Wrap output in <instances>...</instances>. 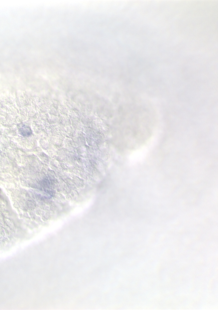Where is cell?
Instances as JSON below:
<instances>
[{"instance_id": "cell-1", "label": "cell", "mask_w": 218, "mask_h": 310, "mask_svg": "<svg viewBox=\"0 0 218 310\" xmlns=\"http://www.w3.org/2000/svg\"><path fill=\"white\" fill-rule=\"evenodd\" d=\"M19 132L21 135L26 137L30 136L32 134L31 128L28 126L25 125L21 126L19 128Z\"/></svg>"}]
</instances>
